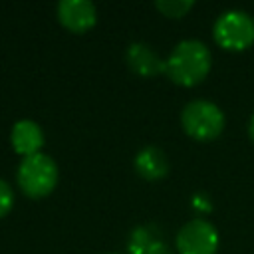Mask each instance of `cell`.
<instances>
[{
    "mask_svg": "<svg viewBox=\"0 0 254 254\" xmlns=\"http://www.w3.org/2000/svg\"><path fill=\"white\" fill-rule=\"evenodd\" d=\"M212 54L208 46L200 40H183L179 42L165 60L167 77L183 87L198 85L210 71Z\"/></svg>",
    "mask_w": 254,
    "mask_h": 254,
    "instance_id": "1",
    "label": "cell"
},
{
    "mask_svg": "<svg viewBox=\"0 0 254 254\" xmlns=\"http://www.w3.org/2000/svg\"><path fill=\"white\" fill-rule=\"evenodd\" d=\"M60 179V171L56 161L46 153H36L32 157H24L16 171V181L20 190L30 198L48 196Z\"/></svg>",
    "mask_w": 254,
    "mask_h": 254,
    "instance_id": "2",
    "label": "cell"
},
{
    "mask_svg": "<svg viewBox=\"0 0 254 254\" xmlns=\"http://www.w3.org/2000/svg\"><path fill=\"white\" fill-rule=\"evenodd\" d=\"M226 117L222 109L208 99H192L181 111V125L185 133L196 141H212L224 129Z\"/></svg>",
    "mask_w": 254,
    "mask_h": 254,
    "instance_id": "3",
    "label": "cell"
},
{
    "mask_svg": "<svg viewBox=\"0 0 254 254\" xmlns=\"http://www.w3.org/2000/svg\"><path fill=\"white\" fill-rule=\"evenodd\" d=\"M214 42L228 52H242L254 44V18L238 8L222 12L212 26Z\"/></svg>",
    "mask_w": 254,
    "mask_h": 254,
    "instance_id": "4",
    "label": "cell"
},
{
    "mask_svg": "<svg viewBox=\"0 0 254 254\" xmlns=\"http://www.w3.org/2000/svg\"><path fill=\"white\" fill-rule=\"evenodd\" d=\"M179 254H216L218 230L204 218H192L177 232Z\"/></svg>",
    "mask_w": 254,
    "mask_h": 254,
    "instance_id": "5",
    "label": "cell"
},
{
    "mask_svg": "<svg viewBox=\"0 0 254 254\" xmlns=\"http://www.w3.org/2000/svg\"><path fill=\"white\" fill-rule=\"evenodd\" d=\"M56 14L60 24L73 34H83L97 22V8L89 0H62L56 6Z\"/></svg>",
    "mask_w": 254,
    "mask_h": 254,
    "instance_id": "6",
    "label": "cell"
},
{
    "mask_svg": "<svg viewBox=\"0 0 254 254\" xmlns=\"http://www.w3.org/2000/svg\"><path fill=\"white\" fill-rule=\"evenodd\" d=\"M125 62L131 71L143 77H155L159 73H165V60L145 42L129 44L125 52Z\"/></svg>",
    "mask_w": 254,
    "mask_h": 254,
    "instance_id": "7",
    "label": "cell"
},
{
    "mask_svg": "<svg viewBox=\"0 0 254 254\" xmlns=\"http://www.w3.org/2000/svg\"><path fill=\"white\" fill-rule=\"evenodd\" d=\"M10 145L22 159L24 157H32L36 153H42L44 131H42L40 123H36L34 119L16 121L12 125V131H10Z\"/></svg>",
    "mask_w": 254,
    "mask_h": 254,
    "instance_id": "8",
    "label": "cell"
},
{
    "mask_svg": "<svg viewBox=\"0 0 254 254\" xmlns=\"http://www.w3.org/2000/svg\"><path fill=\"white\" fill-rule=\"evenodd\" d=\"M135 171L139 173V177L147 179V181H159L163 177H167L169 173V159L167 155L153 145L143 147L137 155H135Z\"/></svg>",
    "mask_w": 254,
    "mask_h": 254,
    "instance_id": "9",
    "label": "cell"
},
{
    "mask_svg": "<svg viewBox=\"0 0 254 254\" xmlns=\"http://www.w3.org/2000/svg\"><path fill=\"white\" fill-rule=\"evenodd\" d=\"M159 238V234H155V228H149V226H137L131 236H129V242H127V248H129V254H147L149 246Z\"/></svg>",
    "mask_w": 254,
    "mask_h": 254,
    "instance_id": "10",
    "label": "cell"
},
{
    "mask_svg": "<svg viewBox=\"0 0 254 254\" xmlns=\"http://www.w3.org/2000/svg\"><path fill=\"white\" fill-rule=\"evenodd\" d=\"M192 6H194L192 0H157V2H155V8H157L163 16L175 18V20L187 16V12H189Z\"/></svg>",
    "mask_w": 254,
    "mask_h": 254,
    "instance_id": "11",
    "label": "cell"
},
{
    "mask_svg": "<svg viewBox=\"0 0 254 254\" xmlns=\"http://www.w3.org/2000/svg\"><path fill=\"white\" fill-rule=\"evenodd\" d=\"M12 206H14V190L4 179H0V218H4L12 210Z\"/></svg>",
    "mask_w": 254,
    "mask_h": 254,
    "instance_id": "12",
    "label": "cell"
},
{
    "mask_svg": "<svg viewBox=\"0 0 254 254\" xmlns=\"http://www.w3.org/2000/svg\"><path fill=\"white\" fill-rule=\"evenodd\" d=\"M147 254H171V248L161 240V238H157L151 246H149V250H147Z\"/></svg>",
    "mask_w": 254,
    "mask_h": 254,
    "instance_id": "13",
    "label": "cell"
},
{
    "mask_svg": "<svg viewBox=\"0 0 254 254\" xmlns=\"http://www.w3.org/2000/svg\"><path fill=\"white\" fill-rule=\"evenodd\" d=\"M192 204H194V208L200 210V212H208V210H210V200H208L206 196H202V194H196V196L192 198Z\"/></svg>",
    "mask_w": 254,
    "mask_h": 254,
    "instance_id": "14",
    "label": "cell"
},
{
    "mask_svg": "<svg viewBox=\"0 0 254 254\" xmlns=\"http://www.w3.org/2000/svg\"><path fill=\"white\" fill-rule=\"evenodd\" d=\"M248 135H250V139L254 141V115L250 117V123H248Z\"/></svg>",
    "mask_w": 254,
    "mask_h": 254,
    "instance_id": "15",
    "label": "cell"
},
{
    "mask_svg": "<svg viewBox=\"0 0 254 254\" xmlns=\"http://www.w3.org/2000/svg\"><path fill=\"white\" fill-rule=\"evenodd\" d=\"M105 254H119V252H105Z\"/></svg>",
    "mask_w": 254,
    "mask_h": 254,
    "instance_id": "16",
    "label": "cell"
}]
</instances>
